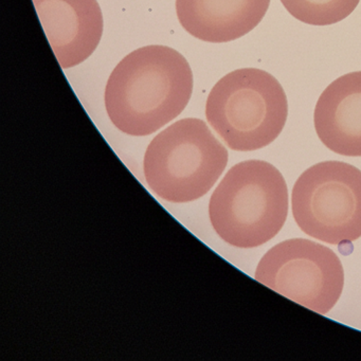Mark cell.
<instances>
[{"label":"cell","mask_w":361,"mask_h":361,"mask_svg":"<svg viewBox=\"0 0 361 361\" xmlns=\"http://www.w3.org/2000/svg\"><path fill=\"white\" fill-rule=\"evenodd\" d=\"M193 73L187 59L168 46L130 52L114 69L105 88L111 123L130 136H149L176 119L189 104Z\"/></svg>","instance_id":"obj_1"},{"label":"cell","mask_w":361,"mask_h":361,"mask_svg":"<svg viewBox=\"0 0 361 361\" xmlns=\"http://www.w3.org/2000/svg\"><path fill=\"white\" fill-rule=\"evenodd\" d=\"M288 214V190L280 171L263 160L240 162L217 185L209 204L211 225L238 248H255L282 229Z\"/></svg>","instance_id":"obj_2"},{"label":"cell","mask_w":361,"mask_h":361,"mask_svg":"<svg viewBox=\"0 0 361 361\" xmlns=\"http://www.w3.org/2000/svg\"><path fill=\"white\" fill-rule=\"evenodd\" d=\"M206 117L230 149L257 151L280 136L288 117V101L280 82L267 71L238 69L213 86Z\"/></svg>","instance_id":"obj_3"},{"label":"cell","mask_w":361,"mask_h":361,"mask_svg":"<svg viewBox=\"0 0 361 361\" xmlns=\"http://www.w3.org/2000/svg\"><path fill=\"white\" fill-rule=\"evenodd\" d=\"M228 164V151L202 120H179L152 140L143 171L149 189L183 204L206 195Z\"/></svg>","instance_id":"obj_4"},{"label":"cell","mask_w":361,"mask_h":361,"mask_svg":"<svg viewBox=\"0 0 361 361\" xmlns=\"http://www.w3.org/2000/svg\"><path fill=\"white\" fill-rule=\"evenodd\" d=\"M300 229L321 242L350 244L361 236V171L341 161L307 169L291 194Z\"/></svg>","instance_id":"obj_5"},{"label":"cell","mask_w":361,"mask_h":361,"mask_svg":"<svg viewBox=\"0 0 361 361\" xmlns=\"http://www.w3.org/2000/svg\"><path fill=\"white\" fill-rule=\"evenodd\" d=\"M255 280L291 301L325 314L341 297L344 271L331 249L305 238L272 247L259 261Z\"/></svg>","instance_id":"obj_6"},{"label":"cell","mask_w":361,"mask_h":361,"mask_svg":"<svg viewBox=\"0 0 361 361\" xmlns=\"http://www.w3.org/2000/svg\"><path fill=\"white\" fill-rule=\"evenodd\" d=\"M33 4L63 69L82 64L96 51L104 27L97 0H33Z\"/></svg>","instance_id":"obj_7"},{"label":"cell","mask_w":361,"mask_h":361,"mask_svg":"<svg viewBox=\"0 0 361 361\" xmlns=\"http://www.w3.org/2000/svg\"><path fill=\"white\" fill-rule=\"evenodd\" d=\"M271 0H176L183 28L206 43L223 44L248 35L265 18Z\"/></svg>","instance_id":"obj_8"},{"label":"cell","mask_w":361,"mask_h":361,"mask_svg":"<svg viewBox=\"0 0 361 361\" xmlns=\"http://www.w3.org/2000/svg\"><path fill=\"white\" fill-rule=\"evenodd\" d=\"M314 130L334 153L361 157V71L331 82L318 99Z\"/></svg>","instance_id":"obj_9"},{"label":"cell","mask_w":361,"mask_h":361,"mask_svg":"<svg viewBox=\"0 0 361 361\" xmlns=\"http://www.w3.org/2000/svg\"><path fill=\"white\" fill-rule=\"evenodd\" d=\"M289 14L310 26H331L342 22L358 7L360 0H280Z\"/></svg>","instance_id":"obj_10"}]
</instances>
